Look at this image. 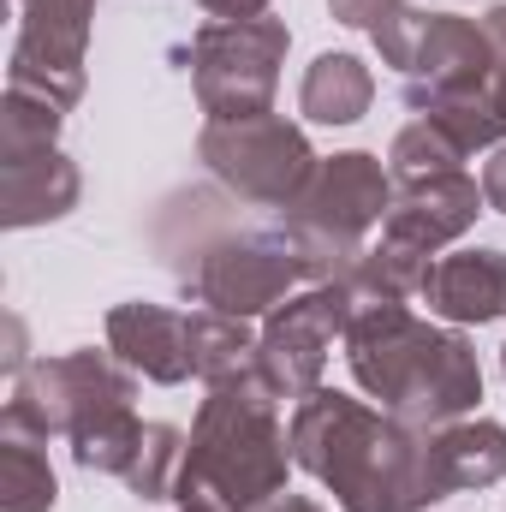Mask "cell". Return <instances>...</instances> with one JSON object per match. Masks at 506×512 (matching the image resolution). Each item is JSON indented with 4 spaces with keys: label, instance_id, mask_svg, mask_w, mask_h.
I'll return each instance as SVG.
<instances>
[{
    "label": "cell",
    "instance_id": "obj_1",
    "mask_svg": "<svg viewBox=\"0 0 506 512\" xmlns=\"http://www.w3.org/2000/svg\"><path fill=\"white\" fill-rule=\"evenodd\" d=\"M292 465L310 471L340 512H429L423 477V441L429 429H411L387 411H370L352 393L316 387L292 411Z\"/></svg>",
    "mask_w": 506,
    "mask_h": 512
},
{
    "label": "cell",
    "instance_id": "obj_2",
    "mask_svg": "<svg viewBox=\"0 0 506 512\" xmlns=\"http://www.w3.org/2000/svg\"><path fill=\"white\" fill-rule=\"evenodd\" d=\"M346 364L352 382L411 429H447L483 399L477 346L411 316V304H358L346 322Z\"/></svg>",
    "mask_w": 506,
    "mask_h": 512
},
{
    "label": "cell",
    "instance_id": "obj_23",
    "mask_svg": "<svg viewBox=\"0 0 506 512\" xmlns=\"http://www.w3.org/2000/svg\"><path fill=\"white\" fill-rule=\"evenodd\" d=\"M66 126V108L30 90H6L0 102V155H24V149H54Z\"/></svg>",
    "mask_w": 506,
    "mask_h": 512
},
{
    "label": "cell",
    "instance_id": "obj_27",
    "mask_svg": "<svg viewBox=\"0 0 506 512\" xmlns=\"http://www.w3.org/2000/svg\"><path fill=\"white\" fill-rule=\"evenodd\" d=\"M256 512H322V507H316L310 495H292V489H286V495H274L268 507H256Z\"/></svg>",
    "mask_w": 506,
    "mask_h": 512
},
{
    "label": "cell",
    "instance_id": "obj_7",
    "mask_svg": "<svg viewBox=\"0 0 506 512\" xmlns=\"http://www.w3.org/2000/svg\"><path fill=\"white\" fill-rule=\"evenodd\" d=\"M292 30L286 18H209L191 36V90L209 120H262L274 114L280 66H286Z\"/></svg>",
    "mask_w": 506,
    "mask_h": 512
},
{
    "label": "cell",
    "instance_id": "obj_24",
    "mask_svg": "<svg viewBox=\"0 0 506 512\" xmlns=\"http://www.w3.org/2000/svg\"><path fill=\"white\" fill-rule=\"evenodd\" d=\"M483 197H489V209L506 215V143H495L489 161H483Z\"/></svg>",
    "mask_w": 506,
    "mask_h": 512
},
{
    "label": "cell",
    "instance_id": "obj_4",
    "mask_svg": "<svg viewBox=\"0 0 506 512\" xmlns=\"http://www.w3.org/2000/svg\"><path fill=\"white\" fill-rule=\"evenodd\" d=\"M137 376L114 352H60L12 376V399L0 423H18L30 435H66L78 471L126 477L137 447H143V417L131 411Z\"/></svg>",
    "mask_w": 506,
    "mask_h": 512
},
{
    "label": "cell",
    "instance_id": "obj_13",
    "mask_svg": "<svg viewBox=\"0 0 506 512\" xmlns=\"http://www.w3.org/2000/svg\"><path fill=\"white\" fill-rule=\"evenodd\" d=\"M108 352L126 364L131 376L155 387L191 382V310H167V304H114L108 310Z\"/></svg>",
    "mask_w": 506,
    "mask_h": 512
},
{
    "label": "cell",
    "instance_id": "obj_21",
    "mask_svg": "<svg viewBox=\"0 0 506 512\" xmlns=\"http://www.w3.org/2000/svg\"><path fill=\"white\" fill-rule=\"evenodd\" d=\"M387 173H393V185H423V179H441V173H465V149L435 120H411L387 149Z\"/></svg>",
    "mask_w": 506,
    "mask_h": 512
},
{
    "label": "cell",
    "instance_id": "obj_22",
    "mask_svg": "<svg viewBox=\"0 0 506 512\" xmlns=\"http://www.w3.org/2000/svg\"><path fill=\"white\" fill-rule=\"evenodd\" d=\"M179 465H185V429L149 423V429H143V447H137V459H131V471L120 483H126L137 501H173Z\"/></svg>",
    "mask_w": 506,
    "mask_h": 512
},
{
    "label": "cell",
    "instance_id": "obj_10",
    "mask_svg": "<svg viewBox=\"0 0 506 512\" xmlns=\"http://www.w3.org/2000/svg\"><path fill=\"white\" fill-rule=\"evenodd\" d=\"M96 0H18V42L6 60V90H30L60 102L66 114L84 96Z\"/></svg>",
    "mask_w": 506,
    "mask_h": 512
},
{
    "label": "cell",
    "instance_id": "obj_3",
    "mask_svg": "<svg viewBox=\"0 0 506 512\" xmlns=\"http://www.w3.org/2000/svg\"><path fill=\"white\" fill-rule=\"evenodd\" d=\"M292 435L280 429V399L256 370L209 387L185 435V465L173 483L179 512H256L286 495Z\"/></svg>",
    "mask_w": 506,
    "mask_h": 512
},
{
    "label": "cell",
    "instance_id": "obj_14",
    "mask_svg": "<svg viewBox=\"0 0 506 512\" xmlns=\"http://www.w3.org/2000/svg\"><path fill=\"white\" fill-rule=\"evenodd\" d=\"M423 477H429V501L435 507L447 495L501 483L506 477V429L495 417H459L447 429H429V441H423Z\"/></svg>",
    "mask_w": 506,
    "mask_h": 512
},
{
    "label": "cell",
    "instance_id": "obj_12",
    "mask_svg": "<svg viewBox=\"0 0 506 512\" xmlns=\"http://www.w3.org/2000/svg\"><path fill=\"white\" fill-rule=\"evenodd\" d=\"M483 209H489V197H483V185L471 173H441V179H423V185H393V209L381 221L376 245L411 256V262H435L453 239H465L477 227Z\"/></svg>",
    "mask_w": 506,
    "mask_h": 512
},
{
    "label": "cell",
    "instance_id": "obj_5",
    "mask_svg": "<svg viewBox=\"0 0 506 512\" xmlns=\"http://www.w3.org/2000/svg\"><path fill=\"white\" fill-rule=\"evenodd\" d=\"M393 209V173L376 155L346 149L316 161L310 185L298 191V203L280 209V233L292 239V251L304 256V280L310 286H346L352 268L370 251L376 221H387Z\"/></svg>",
    "mask_w": 506,
    "mask_h": 512
},
{
    "label": "cell",
    "instance_id": "obj_25",
    "mask_svg": "<svg viewBox=\"0 0 506 512\" xmlns=\"http://www.w3.org/2000/svg\"><path fill=\"white\" fill-rule=\"evenodd\" d=\"M209 18H227V24H239V18H262L268 12V0H197Z\"/></svg>",
    "mask_w": 506,
    "mask_h": 512
},
{
    "label": "cell",
    "instance_id": "obj_8",
    "mask_svg": "<svg viewBox=\"0 0 506 512\" xmlns=\"http://www.w3.org/2000/svg\"><path fill=\"white\" fill-rule=\"evenodd\" d=\"M197 161L256 209H286L298 203V191L316 173V149L304 126H292L286 114H262V120H209L197 131Z\"/></svg>",
    "mask_w": 506,
    "mask_h": 512
},
{
    "label": "cell",
    "instance_id": "obj_28",
    "mask_svg": "<svg viewBox=\"0 0 506 512\" xmlns=\"http://www.w3.org/2000/svg\"><path fill=\"white\" fill-rule=\"evenodd\" d=\"M501 376H506V346H501Z\"/></svg>",
    "mask_w": 506,
    "mask_h": 512
},
{
    "label": "cell",
    "instance_id": "obj_11",
    "mask_svg": "<svg viewBox=\"0 0 506 512\" xmlns=\"http://www.w3.org/2000/svg\"><path fill=\"white\" fill-rule=\"evenodd\" d=\"M501 54L489 42V30L477 18H459V12H429L423 36H417V54L411 66L399 72L405 78V108L417 120L429 114H447L459 102H477L495 78H501Z\"/></svg>",
    "mask_w": 506,
    "mask_h": 512
},
{
    "label": "cell",
    "instance_id": "obj_15",
    "mask_svg": "<svg viewBox=\"0 0 506 512\" xmlns=\"http://www.w3.org/2000/svg\"><path fill=\"white\" fill-rule=\"evenodd\" d=\"M78 191H84V179L60 155V143L54 149H24V155H0V221L12 233L72 215Z\"/></svg>",
    "mask_w": 506,
    "mask_h": 512
},
{
    "label": "cell",
    "instance_id": "obj_6",
    "mask_svg": "<svg viewBox=\"0 0 506 512\" xmlns=\"http://www.w3.org/2000/svg\"><path fill=\"white\" fill-rule=\"evenodd\" d=\"M173 274L191 292V304L251 322L262 310L286 304V292L304 280V256L292 251L286 233L215 227L197 245H173Z\"/></svg>",
    "mask_w": 506,
    "mask_h": 512
},
{
    "label": "cell",
    "instance_id": "obj_26",
    "mask_svg": "<svg viewBox=\"0 0 506 512\" xmlns=\"http://www.w3.org/2000/svg\"><path fill=\"white\" fill-rule=\"evenodd\" d=\"M483 30H489V42H495V54H501V66H506V0H501V6H489Z\"/></svg>",
    "mask_w": 506,
    "mask_h": 512
},
{
    "label": "cell",
    "instance_id": "obj_16",
    "mask_svg": "<svg viewBox=\"0 0 506 512\" xmlns=\"http://www.w3.org/2000/svg\"><path fill=\"white\" fill-rule=\"evenodd\" d=\"M429 316L441 322H501L506 316V251H453L435 256L429 274H423V292Z\"/></svg>",
    "mask_w": 506,
    "mask_h": 512
},
{
    "label": "cell",
    "instance_id": "obj_19",
    "mask_svg": "<svg viewBox=\"0 0 506 512\" xmlns=\"http://www.w3.org/2000/svg\"><path fill=\"white\" fill-rule=\"evenodd\" d=\"M256 364V334L245 316H221V310H191V370L203 387H221L245 376Z\"/></svg>",
    "mask_w": 506,
    "mask_h": 512
},
{
    "label": "cell",
    "instance_id": "obj_18",
    "mask_svg": "<svg viewBox=\"0 0 506 512\" xmlns=\"http://www.w3.org/2000/svg\"><path fill=\"white\" fill-rule=\"evenodd\" d=\"M42 447H48L42 435L0 423V512H54L60 483H54Z\"/></svg>",
    "mask_w": 506,
    "mask_h": 512
},
{
    "label": "cell",
    "instance_id": "obj_9",
    "mask_svg": "<svg viewBox=\"0 0 506 512\" xmlns=\"http://www.w3.org/2000/svg\"><path fill=\"white\" fill-rule=\"evenodd\" d=\"M358 298L352 286H310L304 298H286L280 310H268L262 334H256V376L274 399H310L322 387L328 370V352L334 340H346V322H352Z\"/></svg>",
    "mask_w": 506,
    "mask_h": 512
},
{
    "label": "cell",
    "instance_id": "obj_20",
    "mask_svg": "<svg viewBox=\"0 0 506 512\" xmlns=\"http://www.w3.org/2000/svg\"><path fill=\"white\" fill-rule=\"evenodd\" d=\"M328 12H334L340 24L364 30V36L376 42L381 66H393V72L411 66L417 36H423V24H429V12H417L411 0H328Z\"/></svg>",
    "mask_w": 506,
    "mask_h": 512
},
{
    "label": "cell",
    "instance_id": "obj_17",
    "mask_svg": "<svg viewBox=\"0 0 506 512\" xmlns=\"http://www.w3.org/2000/svg\"><path fill=\"white\" fill-rule=\"evenodd\" d=\"M376 102V78L358 54H316L298 84V114L316 126H358Z\"/></svg>",
    "mask_w": 506,
    "mask_h": 512
}]
</instances>
